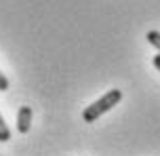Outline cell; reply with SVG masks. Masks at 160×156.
Returning <instances> with one entry per match:
<instances>
[{
  "instance_id": "4",
  "label": "cell",
  "mask_w": 160,
  "mask_h": 156,
  "mask_svg": "<svg viewBox=\"0 0 160 156\" xmlns=\"http://www.w3.org/2000/svg\"><path fill=\"white\" fill-rule=\"evenodd\" d=\"M8 139H11V129L7 127L4 118H2V114H0V141H8Z\"/></svg>"
},
{
  "instance_id": "5",
  "label": "cell",
  "mask_w": 160,
  "mask_h": 156,
  "mask_svg": "<svg viewBox=\"0 0 160 156\" xmlns=\"http://www.w3.org/2000/svg\"><path fill=\"white\" fill-rule=\"evenodd\" d=\"M7 89H8V78L0 72V91H7Z\"/></svg>"
},
{
  "instance_id": "3",
  "label": "cell",
  "mask_w": 160,
  "mask_h": 156,
  "mask_svg": "<svg viewBox=\"0 0 160 156\" xmlns=\"http://www.w3.org/2000/svg\"><path fill=\"white\" fill-rule=\"evenodd\" d=\"M145 38H148V42H150L154 49H156V51L160 53V32H156V30H150Z\"/></svg>"
},
{
  "instance_id": "6",
  "label": "cell",
  "mask_w": 160,
  "mask_h": 156,
  "mask_svg": "<svg viewBox=\"0 0 160 156\" xmlns=\"http://www.w3.org/2000/svg\"><path fill=\"white\" fill-rule=\"evenodd\" d=\"M154 66H156V70L160 72V53L156 55V57H154Z\"/></svg>"
},
{
  "instance_id": "1",
  "label": "cell",
  "mask_w": 160,
  "mask_h": 156,
  "mask_svg": "<svg viewBox=\"0 0 160 156\" xmlns=\"http://www.w3.org/2000/svg\"><path fill=\"white\" fill-rule=\"evenodd\" d=\"M120 101H122V91L120 89H110L103 97H99L97 101H93L91 106L84 108L82 120H84V123H95L97 118H101L105 112H110L114 106H118Z\"/></svg>"
},
{
  "instance_id": "2",
  "label": "cell",
  "mask_w": 160,
  "mask_h": 156,
  "mask_svg": "<svg viewBox=\"0 0 160 156\" xmlns=\"http://www.w3.org/2000/svg\"><path fill=\"white\" fill-rule=\"evenodd\" d=\"M32 127V108L30 106H21L17 110V131L25 135Z\"/></svg>"
}]
</instances>
